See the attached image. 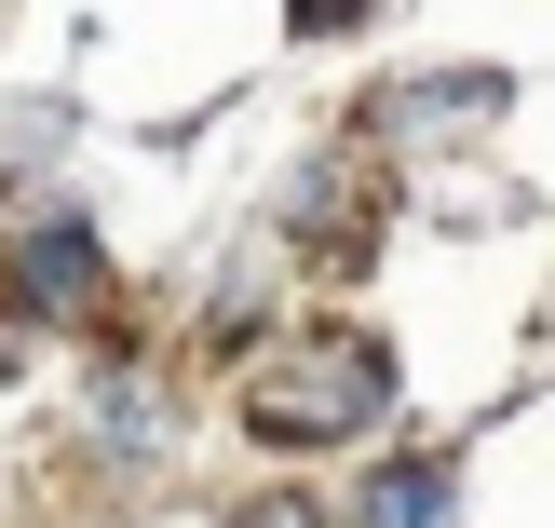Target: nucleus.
I'll return each mask as SVG.
<instances>
[{
  "mask_svg": "<svg viewBox=\"0 0 555 528\" xmlns=\"http://www.w3.org/2000/svg\"><path fill=\"white\" fill-rule=\"evenodd\" d=\"M461 475L448 461H393V475H366V502H352V528H448Z\"/></svg>",
  "mask_w": 555,
  "mask_h": 528,
  "instance_id": "20e7f679",
  "label": "nucleus"
},
{
  "mask_svg": "<svg viewBox=\"0 0 555 528\" xmlns=\"http://www.w3.org/2000/svg\"><path fill=\"white\" fill-rule=\"evenodd\" d=\"M14 298H41V312H81V298H95V231H81V217L27 231V244H14Z\"/></svg>",
  "mask_w": 555,
  "mask_h": 528,
  "instance_id": "7ed1b4c3",
  "label": "nucleus"
},
{
  "mask_svg": "<svg viewBox=\"0 0 555 528\" xmlns=\"http://www.w3.org/2000/svg\"><path fill=\"white\" fill-rule=\"evenodd\" d=\"M379 136H434V123H502V68H434V81H393L366 108Z\"/></svg>",
  "mask_w": 555,
  "mask_h": 528,
  "instance_id": "f03ea898",
  "label": "nucleus"
},
{
  "mask_svg": "<svg viewBox=\"0 0 555 528\" xmlns=\"http://www.w3.org/2000/svg\"><path fill=\"white\" fill-rule=\"evenodd\" d=\"M244 528H312V515H285V502H271V515H244Z\"/></svg>",
  "mask_w": 555,
  "mask_h": 528,
  "instance_id": "39448f33",
  "label": "nucleus"
},
{
  "mask_svg": "<svg viewBox=\"0 0 555 528\" xmlns=\"http://www.w3.org/2000/svg\"><path fill=\"white\" fill-rule=\"evenodd\" d=\"M379 407H393L379 339H298L285 366L244 379V421H258V448H339V434H366Z\"/></svg>",
  "mask_w": 555,
  "mask_h": 528,
  "instance_id": "f257e3e1",
  "label": "nucleus"
}]
</instances>
